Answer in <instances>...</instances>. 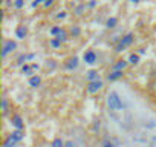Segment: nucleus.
<instances>
[{"label":"nucleus","mask_w":156,"mask_h":147,"mask_svg":"<svg viewBox=\"0 0 156 147\" xmlns=\"http://www.w3.org/2000/svg\"><path fill=\"white\" fill-rule=\"evenodd\" d=\"M49 45H51V48H54V49H60L61 48V40H58V38H51L49 40Z\"/></svg>","instance_id":"nucleus-17"},{"label":"nucleus","mask_w":156,"mask_h":147,"mask_svg":"<svg viewBox=\"0 0 156 147\" xmlns=\"http://www.w3.org/2000/svg\"><path fill=\"white\" fill-rule=\"evenodd\" d=\"M86 78H87L89 83L90 81H97V80H100V74H98L97 69H90L89 72H86Z\"/></svg>","instance_id":"nucleus-7"},{"label":"nucleus","mask_w":156,"mask_h":147,"mask_svg":"<svg viewBox=\"0 0 156 147\" xmlns=\"http://www.w3.org/2000/svg\"><path fill=\"white\" fill-rule=\"evenodd\" d=\"M16 49H17V43H16V41H12V40H5L2 55H3V57H6L9 52H12V51H16Z\"/></svg>","instance_id":"nucleus-4"},{"label":"nucleus","mask_w":156,"mask_h":147,"mask_svg":"<svg viewBox=\"0 0 156 147\" xmlns=\"http://www.w3.org/2000/svg\"><path fill=\"white\" fill-rule=\"evenodd\" d=\"M127 64H129V61H126V60H118V61L113 64V69H112V70H124V69L127 67Z\"/></svg>","instance_id":"nucleus-10"},{"label":"nucleus","mask_w":156,"mask_h":147,"mask_svg":"<svg viewBox=\"0 0 156 147\" xmlns=\"http://www.w3.org/2000/svg\"><path fill=\"white\" fill-rule=\"evenodd\" d=\"M9 136H11L12 139H16L17 142H20V141L25 138V133H23V130H14V132H12Z\"/></svg>","instance_id":"nucleus-13"},{"label":"nucleus","mask_w":156,"mask_h":147,"mask_svg":"<svg viewBox=\"0 0 156 147\" xmlns=\"http://www.w3.org/2000/svg\"><path fill=\"white\" fill-rule=\"evenodd\" d=\"M133 40H135V35H133V32H129V34H126L121 40H119V43L116 45V51L118 52H121V51H124V49H127L132 43H133Z\"/></svg>","instance_id":"nucleus-2"},{"label":"nucleus","mask_w":156,"mask_h":147,"mask_svg":"<svg viewBox=\"0 0 156 147\" xmlns=\"http://www.w3.org/2000/svg\"><path fill=\"white\" fill-rule=\"evenodd\" d=\"M57 38H58V40H61V41H66V40H67V32H66V31L63 29V31L60 32V35H58Z\"/></svg>","instance_id":"nucleus-25"},{"label":"nucleus","mask_w":156,"mask_h":147,"mask_svg":"<svg viewBox=\"0 0 156 147\" xmlns=\"http://www.w3.org/2000/svg\"><path fill=\"white\" fill-rule=\"evenodd\" d=\"M17 144H19V142H17L16 139H12L11 136H8V138L3 141V147H17Z\"/></svg>","instance_id":"nucleus-16"},{"label":"nucleus","mask_w":156,"mask_h":147,"mask_svg":"<svg viewBox=\"0 0 156 147\" xmlns=\"http://www.w3.org/2000/svg\"><path fill=\"white\" fill-rule=\"evenodd\" d=\"M101 147H118V144L112 139V138H109V136H106L103 141H101Z\"/></svg>","instance_id":"nucleus-12"},{"label":"nucleus","mask_w":156,"mask_h":147,"mask_svg":"<svg viewBox=\"0 0 156 147\" xmlns=\"http://www.w3.org/2000/svg\"><path fill=\"white\" fill-rule=\"evenodd\" d=\"M106 104H107V110H109V112H113V113H121V112H124V109H126L122 95L119 94L118 89L109 91V94H107V97H106Z\"/></svg>","instance_id":"nucleus-1"},{"label":"nucleus","mask_w":156,"mask_h":147,"mask_svg":"<svg viewBox=\"0 0 156 147\" xmlns=\"http://www.w3.org/2000/svg\"><path fill=\"white\" fill-rule=\"evenodd\" d=\"M64 17H66V13H61V14L57 16V19H64Z\"/></svg>","instance_id":"nucleus-31"},{"label":"nucleus","mask_w":156,"mask_h":147,"mask_svg":"<svg viewBox=\"0 0 156 147\" xmlns=\"http://www.w3.org/2000/svg\"><path fill=\"white\" fill-rule=\"evenodd\" d=\"M22 72L25 74V75H31V74L34 72V69H32V66H29V64H23V66H22Z\"/></svg>","instance_id":"nucleus-21"},{"label":"nucleus","mask_w":156,"mask_h":147,"mask_svg":"<svg viewBox=\"0 0 156 147\" xmlns=\"http://www.w3.org/2000/svg\"><path fill=\"white\" fill-rule=\"evenodd\" d=\"M116 25H118V19H116V17H110V19L106 22V26H107V28H115Z\"/></svg>","instance_id":"nucleus-19"},{"label":"nucleus","mask_w":156,"mask_h":147,"mask_svg":"<svg viewBox=\"0 0 156 147\" xmlns=\"http://www.w3.org/2000/svg\"><path fill=\"white\" fill-rule=\"evenodd\" d=\"M11 124L16 127V130H23V127H25L23 118H22L20 115H12V118H11Z\"/></svg>","instance_id":"nucleus-6"},{"label":"nucleus","mask_w":156,"mask_h":147,"mask_svg":"<svg viewBox=\"0 0 156 147\" xmlns=\"http://www.w3.org/2000/svg\"><path fill=\"white\" fill-rule=\"evenodd\" d=\"M70 34H72L73 37H78V35L81 34V29L78 28V26H72V29H70Z\"/></svg>","instance_id":"nucleus-23"},{"label":"nucleus","mask_w":156,"mask_h":147,"mask_svg":"<svg viewBox=\"0 0 156 147\" xmlns=\"http://www.w3.org/2000/svg\"><path fill=\"white\" fill-rule=\"evenodd\" d=\"M64 145H66V141H63L60 136L54 138L52 142H51V147H64Z\"/></svg>","instance_id":"nucleus-15"},{"label":"nucleus","mask_w":156,"mask_h":147,"mask_svg":"<svg viewBox=\"0 0 156 147\" xmlns=\"http://www.w3.org/2000/svg\"><path fill=\"white\" fill-rule=\"evenodd\" d=\"M40 84H41V77L40 75H32L29 78V86L31 88H38Z\"/></svg>","instance_id":"nucleus-11"},{"label":"nucleus","mask_w":156,"mask_h":147,"mask_svg":"<svg viewBox=\"0 0 156 147\" xmlns=\"http://www.w3.org/2000/svg\"><path fill=\"white\" fill-rule=\"evenodd\" d=\"M66 67H67L69 70H72V69H76V67H78V58H76V57L70 58V60L66 63Z\"/></svg>","instance_id":"nucleus-14"},{"label":"nucleus","mask_w":156,"mask_h":147,"mask_svg":"<svg viewBox=\"0 0 156 147\" xmlns=\"http://www.w3.org/2000/svg\"><path fill=\"white\" fill-rule=\"evenodd\" d=\"M129 63L130 64H138L139 63V54H132L129 57Z\"/></svg>","instance_id":"nucleus-22"},{"label":"nucleus","mask_w":156,"mask_h":147,"mask_svg":"<svg viewBox=\"0 0 156 147\" xmlns=\"http://www.w3.org/2000/svg\"><path fill=\"white\" fill-rule=\"evenodd\" d=\"M122 77V70H112L109 75H107V80L109 81H116Z\"/></svg>","instance_id":"nucleus-8"},{"label":"nucleus","mask_w":156,"mask_h":147,"mask_svg":"<svg viewBox=\"0 0 156 147\" xmlns=\"http://www.w3.org/2000/svg\"><path fill=\"white\" fill-rule=\"evenodd\" d=\"M35 58V54H29V55H22L20 58H19V63L20 64H23L25 61H28V60H34Z\"/></svg>","instance_id":"nucleus-20"},{"label":"nucleus","mask_w":156,"mask_h":147,"mask_svg":"<svg viewBox=\"0 0 156 147\" xmlns=\"http://www.w3.org/2000/svg\"><path fill=\"white\" fill-rule=\"evenodd\" d=\"M83 60H84L87 64H95L97 60H98V57H97V54H95L94 51H86L84 55H83Z\"/></svg>","instance_id":"nucleus-5"},{"label":"nucleus","mask_w":156,"mask_h":147,"mask_svg":"<svg viewBox=\"0 0 156 147\" xmlns=\"http://www.w3.org/2000/svg\"><path fill=\"white\" fill-rule=\"evenodd\" d=\"M103 81L101 80H97V81H90L89 84H87V88H86V91H87V94H90V95H94V94H97L98 91H101L103 89Z\"/></svg>","instance_id":"nucleus-3"},{"label":"nucleus","mask_w":156,"mask_h":147,"mask_svg":"<svg viewBox=\"0 0 156 147\" xmlns=\"http://www.w3.org/2000/svg\"><path fill=\"white\" fill-rule=\"evenodd\" d=\"M147 147H156V145H153V144H148V145H147Z\"/></svg>","instance_id":"nucleus-35"},{"label":"nucleus","mask_w":156,"mask_h":147,"mask_svg":"<svg viewBox=\"0 0 156 147\" xmlns=\"http://www.w3.org/2000/svg\"><path fill=\"white\" fill-rule=\"evenodd\" d=\"M52 3H54V0H46V2H44V6H46V8H49Z\"/></svg>","instance_id":"nucleus-30"},{"label":"nucleus","mask_w":156,"mask_h":147,"mask_svg":"<svg viewBox=\"0 0 156 147\" xmlns=\"http://www.w3.org/2000/svg\"><path fill=\"white\" fill-rule=\"evenodd\" d=\"M26 34H28L26 26H19V28L16 29V37H17V38H20V40H23V38L26 37Z\"/></svg>","instance_id":"nucleus-9"},{"label":"nucleus","mask_w":156,"mask_h":147,"mask_svg":"<svg viewBox=\"0 0 156 147\" xmlns=\"http://www.w3.org/2000/svg\"><path fill=\"white\" fill-rule=\"evenodd\" d=\"M44 2H46V0H35V2H32V6L35 8V6H38V5H44Z\"/></svg>","instance_id":"nucleus-29"},{"label":"nucleus","mask_w":156,"mask_h":147,"mask_svg":"<svg viewBox=\"0 0 156 147\" xmlns=\"http://www.w3.org/2000/svg\"><path fill=\"white\" fill-rule=\"evenodd\" d=\"M64 147H76V142L72 141V139H69V141H66V145Z\"/></svg>","instance_id":"nucleus-28"},{"label":"nucleus","mask_w":156,"mask_h":147,"mask_svg":"<svg viewBox=\"0 0 156 147\" xmlns=\"http://www.w3.org/2000/svg\"><path fill=\"white\" fill-rule=\"evenodd\" d=\"M23 5H25V2H23V0H16V2H14V6L16 8H23Z\"/></svg>","instance_id":"nucleus-26"},{"label":"nucleus","mask_w":156,"mask_h":147,"mask_svg":"<svg viewBox=\"0 0 156 147\" xmlns=\"http://www.w3.org/2000/svg\"><path fill=\"white\" fill-rule=\"evenodd\" d=\"M84 8H86L84 5H80V6H78V8L75 9V13H76V16H81V14H83V9H84Z\"/></svg>","instance_id":"nucleus-27"},{"label":"nucleus","mask_w":156,"mask_h":147,"mask_svg":"<svg viewBox=\"0 0 156 147\" xmlns=\"http://www.w3.org/2000/svg\"><path fill=\"white\" fill-rule=\"evenodd\" d=\"M2 110H3V115L8 113V100H6V98L2 100Z\"/></svg>","instance_id":"nucleus-24"},{"label":"nucleus","mask_w":156,"mask_h":147,"mask_svg":"<svg viewBox=\"0 0 156 147\" xmlns=\"http://www.w3.org/2000/svg\"><path fill=\"white\" fill-rule=\"evenodd\" d=\"M61 31H63V29H61L60 26H52V28H51V31H49V34H51L52 37H55V38H57V37L60 35V32H61Z\"/></svg>","instance_id":"nucleus-18"},{"label":"nucleus","mask_w":156,"mask_h":147,"mask_svg":"<svg viewBox=\"0 0 156 147\" xmlns=\"http://www.w3.org/2000/svg\"><path fill=\"white\" fill-rule=\"evenodd\" d=\"M132 2H133V3H138V2H139V0H132Z\"/></svg>","instance_id":"nucleus-34"},{"label":"nucleus","mask_w":156,"mask_h":147,"mask_svg":"<svg viewBox=\"0 0 156 147\" xmlns=\"http://www.w3.org/2000/svg\"><path fill=\"white\" fill-rule=\"evenodd\" d=\"M144 52H145V49H142V48H141V49H139V51H138V54H139V55H142V54H144Z\"/></svg>","instance_id":"nucleus-32"},{"label":"nucleus","mask_w":156,"mask_h":147,"mask_svg":"<svg viewBox=\"0 0 156 147\" xmlns=\"http://www.w3.org/2000/svg\"><path fill=\"white\" fill-rule=\"evenodd\" d=\"M31 66H32V69H34V70H37V69H38V64H31Z\"/></svg>","instance_id":"nucleus-33"}]
</instances>
